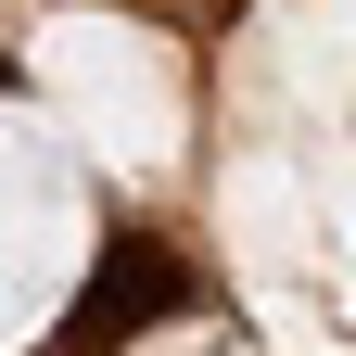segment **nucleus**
Masks as SVG:
<instances>
[{
    "mask_svg": "<svg viewBox=\"0 0 356 356\" xmlns=\"http://www.w3.org/2000/svg\"><path fill=\"white\" fill-rule=\"evenodd\" d=\"M165 305H191V267H178V242L127 229V242H102V267H89V293L64 318V356H115L127 331H153Z\"/></svg>",
    "mask_w": 356,
    "mask_h": 356,
    "instance_id": "1",
    "label": "nucleus"
},
{
    "mask_svg": "<svg viewBox=\"0 0 356 356\" xmlns=\"http://www.w3.org/2000/svg\"><path fill=\"white\" fill-rule=\"evenodd\" d=\"M0 76H13V64H0Z\"/></svg>",
    "mask_w": 356,
    "mask_h": 356,
    "instance_id": "2",
    "label": "nucleus"
}]
</instances>
